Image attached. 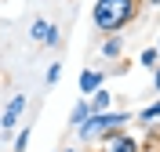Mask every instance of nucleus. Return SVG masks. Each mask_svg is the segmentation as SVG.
<instances>
[{
	"label": "nucleus",
	"instance_id": "f257e3e1",
	"mask_svg": "<svg viewBox=\"0 0 160 152\" xmlns=\"http://www.w3.org/2000/svg\"><path fill=\"white\" fill-rule=\"evenodd\" d=\"M138 0H95V11H91V22L102 36L109 33H124L131 22L138 18Z\"/></svg>",
	"mask_w": 160,
	"mask_h": 152
},
{
	"label": "nucleus",
	"instance_id": "f03ea898",
	"mask_svg": "<svg viewBox=\"0 0 160 152\" xmlns=\"http://www.w3.org/2000/svg\"><path fill=\"white\" fill-rule=\"evenodd\" d=\"M128 123H131L128 109H106V112H91L88 120L80 123V127H73V131H77L80 141H98V138L120 131V127H128Z\"/></svg>",
	"mask_w": 160,
	"mask_h": 152
},
{
	"label": "nucleus",
	"instance_id": "7ed1b4c3",
	"mask_svg": "<svg viewBox=\"0 0 160 152\" xmlns=\"http://www.w3.org/2000/svg\"><path fill=\"white\" fill-rule=\"evenodd\" d=\"M98 152H142V149H138V141H135L131 134H124V127H120V131L98 138Z\"/></svg>",
	"mask_w": 160,
	"mask_h": 152
},
{
	"label": "nucleus",
	"instance_id": "20e7f679",
	"mask_svg": "<svg viewBox=\"0 0 160 152\" xmlns=\"http://www.w3.org/2000/svg\"><path fill=\"white\" fill-rule=\"evenodd\" d=\"M22 112H26V94H15V98L8 101L4 116H0V131H4V138H8V131H15V123L22 120Z\"/></svg>",
	"mask_w": 160,
	"mask_h": 152
},
{
	"label": "nucleus",
	"instance_id": "39448f33",
	"mask_svg": "<svg viewBox=\"0 0 160 152\" xmlns=\"http://www.w3.org/2000/svg\"><path fill=\"white\" fill-rule=\"evenodd\" d=\"M98 87H106V72H98V69H84L80 72V94H95Z\"/></svg>",
	"mask_w": 160,
	"mask_h": 152
},
{
	"label": "nucleus",
	"instance_id": "423d86ee",
	"mask_svg": "<svg viewBox=\"0 0 160 152\" xmlns=\"http://www.w3.org/2000/svg\"><path fill=\"white\" fill-rule=\"evenodd\" d=\"M102 58H109V62H117L120 54H124V36H120V33H109V36H106V40H102Z\"/></svg>",
	"mask_w": 160,
	"mask_h": 152
},
{
	"label": "nucleus",
	"instance_id": "0eeeda50",
	"mask_svg": "<svg viewBox=\"0 0 160 152\" xmlns=\"http://www.w3.org/2000/svg\"><path fill=\"white\" fill-rule=\"evenodd\" d=\"M88 105H91V112H106L113 105V94L106 91V87H98L95 94H88Z\"/></svg>",
	"mask_w": 160,
	"mask_h": 152
},
{
	"label": "nucleus",
	"instance_id": "6e6552de",
	"mask_svg": "<svg viewBox=\"0 0 160 152\" xmlns=\"http://www.w3.org/2000/svg\"><path fill=\"white\" fill-rule=\"evenodd\" d=\"M48 33H51V22H48V18H33V25H29V36H33V40L44 44V40H48Z\"/></svg>",
	"mask_w": 160,
	"mask_h": 152
},
{
	"label": "nucleus",
	"instance_id": "1a4fd4ad",
	"mask_svg": "<svg viewBox=\"0 0 160 152\" xmlns=\"http://www.w3.org/2000/svg\"><path fill=\"white\" fill-rule=\"evenodd\" d=\"M88 116H91V105H88V98H84V101H77V105H73V112H69V123H73V127H80V123L88 120Z\"/></svg>",
	"mask_w": 160,
	"mask_h": 152
},
{
	"label": "nucleus",
	"instance_id": "9d476101",
	"mask_svg": "<svg viewBox=\"0 0 160 152\" xmlns=\"http://www.w3.org/2000/svg\"><path fill=\"white\" fill-rule=\"evenodd\" d=\"M135 120H138V123H157V120H160V101H153V105H146V109H142L138 116H135Z\"/></svg>",
	"mask_w": 160,
	"mask_h": 152
},
{
	"label": "nucleus",
	"instance_id": "9b49d317",
	"mask_svg": "<svg viewBox=\"0 0 160 152\" xmlns=\"http://www.w3.org/2000/svg\"><path fill=\"white\" fill-rule=\"evenodd\" d=\"M138 62L146 65V69H157V65H160V51H157V47H146V51L138 54Z\"/></svg>",
	"mask_w": 160,
	"mask_h": 152
},
{
	"label": "nucleus",
	"instance_id": "f8f14e48",
	"mask_svg": "<svg viewBox=\"0 0 160 152\" xmlns=\"http://www.w3.org/2000/svg\"><path fill=\"white\" fill-rule=\"evenodd\" d=\"M29 134H33V127H22V131L15 134V141H11L15 152H26V149H29Z\"/></svg>",
	"mask_w": 160,
	"mask_h": 152
},
{
	"label": "nucleus",
	"instance_id": "ddd939ff",
	"mask_svg": "<svg viewBox=\"0 0 160 152\" xmlns=\"http://www.w3.org/2000/svg\"><path fill=\"white\" fill-rule=\"evenodd\" d=\"M58 76H62V65L55 62V65L48 69V76H44V83H48V87H55V83H58Z\"/></svg>",
	"mask_w": 160,
	"mask_h": 152
},
{
	"label": "nucleus",
	"instance_id": "4468645a",
	"mask_svg": "<svg viewBox=\"0 0 160 152\" xmlns=\"http://www.w3.org/2000/svg\"><path fill=\"white\" fill-rule=\"evenodd\" d=\"M62 40V33H58V25H51V33H48V40H44V44H48V47H55V44H58Z\"/></svg>",
	"mask_w": 160,
	"mask_h": 152
},
{
	"label": "nucleus",
	"instance_id": "2eb2a0df",
	"mask_svg": "<svg viewBox=\"0 0 160 152\" xmlns=\"http://www.w3.org/2000/svg\"><path fill=\"white\" fill-rule=\"evenodd\" d=\"M153 87H157V91H160V65H157V69H153Z\"/></svg>",
	"mask_w": 160,
	"mask_h": 152
},
{
	"label": "nucleus",
	"instance_id": "dca6fc26",
	"mask_svg": "<svg viewBox=\"0 0 160 152\" xmlns=\"http://www.w3.org/2000/svg\"><path fill=\"white\" fill-rule=\"evenodd\" d=\"M138 4H149V7H160V0H138Z\"/></svg>",
	"mask_w": 160,
	"mask_h": 152
},
{
	"label": "nucleus",
	"instance_id": "f3484780",
	"mask_svg": "<svg viewBox=\"0 0 160 152\" xmlns=\"http://www.w3.org/2000/svg\"><path fill=\"white\" fill-rule=\"evenodd\" d=\"M62 152H77V149H62Z\"/></svg>",
	"mask_w": 160,
	"mask_h": 152
},
{
	"label": "nucleus",
	"instance_id": "a211bd4d",
	"mask_svg": "<svg viewBox=\"0 0 160 152\" xmlns=\"http://www.w3.org/2000/svg\"><path fill=\"white\" fill-rule=\"evenodd\" d=\"M157 51H160V44H157Z\"/></svg>",
	"mask_w": 160,
	"mask_h": 152
}]
</instances>
